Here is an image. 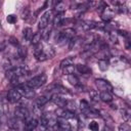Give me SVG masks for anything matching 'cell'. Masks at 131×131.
<instances>
[{
	"mask_svg": "<svg viewBox=\"0 0 131 131\" xmlns=\"http://www.w3.org/2000/svg\"><path fill=\"white\" fill-rule=\"evenodd\" d=\"M75 30L74 29H66L61 32H59L58 34H56L55 36V42L58 44V45H63L68 42L71 41V39H73L75 37Z\"/></svg>",
	"mask_w": 131,
	"mask_h": 131,
	"instance_id": "cell-1",
	"label": "cell"
},
{
	"mask_svg": "<svg viewBox=\"0 0 131 131\" xmlns=\"http://www.w3.org/2000/svg\"><path fill=\"white\" fill-rule=\"evenodd\" d=\"M47 78H46V75L45 74H41V75H38L36 77H33L31 78L30 80H28L27 82V86L30 87L31 89H36V88H39L41 87L42 85L45 84Z\"/></svg>",
	"mask_w": 131,
	"mask_h": 131,
	"instance_id": "cell-2",
	"label": "cell"
},
{
	"mask_svg": "<svg viewBox=\"0 0 131 131\" xmlns=\"http://www.w3.org/2000/svg\"><path fill=\"white\" fill-rule=\"evenodd\" d=\"M14 115H15V119H17V120H19V121H25V122H26L27 120H29V115H30V113H29V111H28L27 107L20 105V106H17V107L15 108Z\"/></svg>",
	"mask_w": 131,
	"mask_h": 131,
	"instance_id": "cell-3",
	"label": "cell"
},
{
	"mask_svg": "<svg viewBox=\"0 0 131 131\" xmlns=\"http://www.w3.org/2000/svg\"><path fill=\"white\" fill-rule=\"evenodd\" d=\"M54 54H55V51H54L53 47L52 46H48L46 48H43V51L41 52V54L38 55L36 58L39 61H44V60H46L48 58H52L54 56Z\"/></svg>",
	"mask_w": 131,
	"mask_h": 131,
	"instance_id": "cell-4",
	"label": "cell"
},
{
	"mask_svg": "<svg viewBox=\"0 0 131 131\" xmlns=\"http://www.w3.org/2000/svg\"><path fill=\"white\" fill-rule=\"evenodd\" d=\"M51 14H52V11L51 10H47V11H45L41 15V17L39 19V24H38L39 30H44L46 27H48V24H49V19H50Z\"/></svg>",
	"mask_w": 131,
	"mask_h": 131,
	"instance_id": "cell-5",
	"label": "cell"
},
{
	"mask_svg": "<svg viewBox=\"0 0 131 131\" xmlns=\"http://www.w3.org/2000/svg\"><path fill=\"white\" fill-rule=\"evenodd\" d=\"M19 94L21 96H25L26 98H32L34 95H35V92H34V89H31L30 87H28L27 85H19L15 88Z\"/></svg>",
	"mask_w": 131,
	"mask_h": 131,
	"instance_id": "cell-6",
	"label": "cell"
},
{
	"mask_svg": "<svg viewBox=\"0 0 131 131\" xmlns=\"http://www.w3.org/2000/svg\"><path fill=\"white\" fill-rule=\"evenodd\" d=\"M95 85L98 88L99 91H108L112 92L113 90V86L110 84V82H107L106 80L103 79H96L95 80Z\"/></svg>",
	"mask_w": 131,
	"mask_h": 131,
	"instance_id": "cell-7",
	"label": "cell"
},
{
	"mask_svg": "<svg viewBox=\"0 0 131 131\" xmlns=\"http://www.w3.org/2000/svg\"><path fill=\"white\" fill-rule=\"evenodd\" d=\"M55 114L58 118L60 119H64V120H69V119H73L75 118V113L74 112H71V111H68L63 107H59L55 111Z\"/></svg>",
	"mask_w": 131,
	"mask_h": 131,
	"instance_id": "cell-8",
	"label": "cell"
},
{
	"mask_svg": "<svg viewBox=\"0 0 131 131\" xmlns=\"http://www.w3.org/2000/svg\"><path fill=\"white\" fill-rule=\"evenodd\" d=\"M20 98H21V95L19 94V92L16 89H11L7 93V100L11 103H15V102L19 101Z\"/></svg>",
	"mask_w": 131,
	"mask_h": 131,
	"instance_id": "cell-9",
	"label": "cell"
},
{
	"mask_svg": "<svg viewBox=\"0 0 131 131\" xmlns=\"http://www.w3.org/2000/svg\"><path fill=\"white\" fill-rule=\"evenodd\" d=\"M38 124H39V122H38L37 119H35V118L29 119V120H27L25 122L23 131H35V129H36Z\"/></svg>",
	"mask_w": 131,
	"mask_h": 131,
	"instance_id": "cell-10",
	"label": "cell"
},
{
	"mask_svg": "<svg viewBox=\"0 0 131 131\" xmlns=\"http://www.w3.org/2000/svg\"><path fill=\"white\" fill-rule=\"evenodd\" d=\"M114 14H115L114 10L108 6H105V7H103L102 12H101V18L104 21H110L111 19H113Z\"/></svg>",
	"mask_w": 131,
	"mask_h": 131,
	"instance_id": "cell-11",
	"label": "cell"
},
{
	"mask_svg": "<svg viewBox=\"0 0 131 131\" xmlns=\"http://www.w3.org/2000/svg\"><path fill=\"white\" fill-rule=\"evenodd\" d=\"M51 99H52V101H53L57 106H59V107H64L66 104H67V101H68L66 98L61 97L59 94H54V95H52Z\"/></svg>",
	"mask_w": 131,
	"mask_h": 131,
	"instance_id": "cell-12",
	"label": "cell"
},
{
	"mask_svg": "<svg viewBox=\"0 0 131 131\" xmlns=\"http://www.w3.org/2000/svg\"><path fill=\"white\" fill-rule=\"evenodd\" d=\"M57 128L60 131H71L72 130V127H71L70 123H68L67 120L60 119V118L57 120Z\"/></svg>",
	"mask_w": 131,
	"mask_h": 131,
	"instance_id": "cell-13",
	"label": "cell"
},
{
	"mask_svg": "<svg viewBox=\"0 0 131 131\" xmlns=\"http://www.w3.org/2000/svg\"><path fill=\"white\" fill-rule=\"evenodd\" d=\"M99 99L104 101V102H111L113 100V95L112 92L108 91H100L99 92Z\"/></svg>",
	"mask_w": 131,
	"mask_h": 131,
	"instance_id": "cell-14",
	"label": "cell"
},
{
	"mask_svg": "<svg viewBox=\"0 0 131 131\" xmlns=\"http://www.w3.org/2000/svg\"><path fill=\"white\" fill-rule=\"evenodd\" d=\"M63 21H64L63 13H58L54 16V18L52 20V24H53V27H60V26L63 25Z\"/></svg>",
	"mask_w": 131,
	"mask_h": 131,
	"instance_id": "cell-15",
	"label": "cell"
},
{
	"mask_svg": "<svg viewBox=\"0 0 131 131\" xmlns=\"http://www.w3.org/2000/svg\"><path fill=\"white\" fill-rule=\"evenodd\" d=\"M76 69L82 75H89V74H91V69L88 66H85V64H77L76 66Z\"/></svg>",
	"mask_w": 131,
	"mask_h": 131,
	"instance_id": "cell-16",
	"label": "cell"
},
{
	"mask_svg": "<svg viewBox=\"0 0 131 131\" xmlns=\"http://www.w3.org/2000/svg\"><path fill=\"white\" fill-rule=\"evenodd\" d=\"M23 36H24V39L26 41H31L32 37H33V31L31 28H25L24 31H23Z\"/></svg>",
	"mask_w": 131,
	"mask_h": 131,
	"instance_id": "cell-17",
	"label": "cell"
},
{
	"mask_svg": "<svg viewBox=\"0 0 131 131\" xmlns=\"http://www.w3.org/2000/svg\"><path fill=\"white\" fill-rule=\"evenodd\" d=\"M74 63V58L72 56H69V57H66L63 58L61 61H60V68L63 69L66 67H69V66H73Z\"/></svg>",
	"mask_w": 131,
	"mask_h": 131,
	"instance_id": "cell-18",
	"label": "cell"
},
{
	"mask_svg": "<svg viewBox=\"0 0 131 131\" xmlns=\"http://www.w3.org/2000/svg\"><path fill=\"white\" fill-rule=\"evenodd\" d=\"M49 99H50V98H48V97H46V96H39V97L36 99V105H37L38 107H42V106H44V105L48 102Z\"/></svg>",
	"mask_w": 131,
	"mask_h": 131,
	"instance_id": "cell-19",
	"label": "cell"
},
{
	"mask_svg": "<svg viewBox=\"0 0 131 131\" xmlns=\"http://www.w3.org/2000/svg\"><path fill=\"white\" fill-rule=\"evenodd\" d=\"M41 33H35V34H33V37H32V39H31V44L32 45H37V44H39L40 43V41H41Z\"/></svg>",
	"mask_w": 131,
	"mask_h": 131,
	"instance_id": "cell-20",
	"label": "cell"
},
{
	"mask_svg": "<svg viewBox=\"0 0 131 131\" xmlns=\"http://www.w3.org/2000/svg\"><path fill=\"white\" fill-rule=\"evenodd\" d=\"M108 66H110V63L106 59H99L98 60V68L100 69V71H102V72L106 71L108 69Z\"/></svg>",
	"mask_w": 131,
	"mask_h": 131,
	"instance_id": "cell-21",
	"label": "cell"
},
{
	"mask_svg": "<svg viewBox=\"0 0 131 131\" xmlns=\"http://www.w3.org/2000/svg\"><path fill=\"white\" fill-rule=\"evenodd\" d=\"M54 10L57 12V14H58V13H63V11L66 10V5H64V3L61 2V1L57 2L56 5L54 6Z\"/></svg>",
	"mask_w": 131,
	"mask_h": 131,
	"instance_id": "cell-22",
	"label": "cell"
},
{
	"mask_svg": "<svg viewBox=\"0 0 131 131\" xmlns=\"http://www.w3.org/2000/svg\"><path fill=\"white\" fill-rule=\"evenodd\" d=\"M17 55L20 58H26L27 57V49H26L25 46H21V45L17 46Z\"/></svg>",
	"mask_w": 131,
	"mask_h": 131,
	"instance_id": "cell-23",
	"label": "cell"
},
{
	"mask_svg": "<svg viewBox=\"0 0 131 131\" xmlns=\"http://www.w3.org/2000/svg\"><path fill=\"white\" fill-rule=\"evenodd\" d=\"M50 34H51V28L46 27V28L43 30V32L41 33V37H42V39H43L44 41H47V40L49 39V37H50Z\"/></svg>",
	"mask_w": 131,
	"mask_h": 131,
	"instance_id": "cell-24",
	"label": "cell"
},
{
	"mask_svg": "<svg viewBox=\"0 0 131 131\" xmlns=\"http://www.w3.org/2000/svg\"><path fill=\"white\" fill-rule=\"evenodd\" d=\"M68 81L70 82V84H72V85H74V86H77V85L79 84V79H78V77L75 76L74 74L68 76Z\"/></svg>",
	"mask_w": 131,
	"mask_h": 131,
	"instance_id": "cell-25",
	"label": "cell"
},
{
	"mask_svg": "<svg viewBox=\"0 0 131 131\" xmlns=\"http://www.w3.org/2000/svg\"><path fill=\"white\" fill-rule=\"evenodd\" d=\"M88 127H89V129H90L91 131H99V125H98V123L95 122V121H91V122L89 123Z\"/></svg>",
	"mask_w": 131,
	"mask_h": 131,
	"instance_id": "cell-26",
	"label": "cell"
},
{
	"mask_svg": "<svg viewBox=\"0 0 131 131\" xmlns=\"http://www.w3.org/2000/svg\"><path fill=\"white\" fill-rule=\"evenodd\" d=\"M62 71H63V74L64 75H72V74H74V71H75V67L74 66H69V67H66V68H63L62 69Z\"/></svg>",
	"mask_w": 131,
	"mask_h": 131,
	"instance_id": "cell-27",
	"label": "cell"
},
{
	"mask_svg": "<svg viewBox=\"0 0 131 131\" xmlns=\"http://www.w3.org/2000/svg\"><path fill=\"white\" fill-rule=\"evenodd\" d=\"M119 131H131L130 125L128 123H123L119 126Z\"/></svg>",
	"mask_w": 131,
	"mask_h": 131,
	"instance_id": "cell-28",
	"label": "cell"
},
{
	"mask_svg": "<svg viewBox=\"0 0 131 131\" xmlns=\"http://www.w3.org/2000/svg\"><path fill=\"white\" fill-rule=\"evenodd\" d=\"M6 20H7L9 24H15L16 20H17V17H16V15H14V14H9V15H7V17H6Z\"/></svg>",
	"mask_w": 131,
	"mask_h": 131,
	"instance_id": "cell-29",
	"label": "cell"
},
{
	"mask_svg": "<svg viewBox=\"0 0 131 131\" xmlns=\"http://www.w3.org/2000/svg\"><path fill=\"white\" fill-rule=\"evenodd\" d=\"M47 130H48V127L44 124H41V123H39L35 129V131H47Z\"/></svg>",
	"mask_w": 131,
	"mask_h": 131,
	"instance_id": "cell-30",
	"label": "cell"
},
{
	"mask_svg": "<svg viewBox=\"0 0 131 131\" xmlns=\"http://www.w3.org/2000/svg\"><path fill=\"white\" fill-rule=\"evenodd\" d=\"M122 117L124 118V120H129V118H130V111L129 110H127V108H124L123 111H122Z\"/></svg>",
	"mask_w": 131,
	"mask_h": 131,
	"instance_id": "cell-31",
	"label": "cell"
},
{
	"mask_svg": "<svg viewBox=\"0 0 131 131\" xmlns=\"http://www.w3.org/2000/svg\"><path fill=\"white\" fill-rule=\"evenodd\" d=\"M90 97L93 99V100H95V101H97L98 99H99V94H98V92H96V91H91L90 92Z\"/></svg>",
	"mask_w": 131,
	"mask_h": 131,
	"instance_id": "cell-32",
	"label": "cell"
},
{
	"mask_svg": "<svg viewBox=\"0 0 131 131\" xmlns=\"http://www.w3.org/2000/svg\"><path fill=\"white\" fill-rule=\"evenodd\" d=\"M110 38H111V40H112L113 42L117 43V41H118V37H117V34H116L115 32H111V33H110Z\"/></svg>",
	"mask_w": 131,
	"mask_h": 131,
	"instance_id": "cell-33",
	"label": "cell"
},
{
	"mask_svg": "<svg viewBox=\"0 0 131 131\" xmlns=\"http://www.w3.org/2000/svg\"><path fill=\"white\" fill-rule=\"evenodd\" d=\"M9 43H11V44H13V45H15V46H18V41H17V39L14 38V37H10V38H9Z\"/></svg>",
	"mask_w": 131,
	"mask_h": 131,
	"instance_id": "cell-34",
	"label": "cell"
},
{
	"mask_svg": "<svg viewBox=\"0 0 131 131\" xmlns=\"http://www.w3.org/2000/svg\"><path fill=\"white\" fill-rule=\"evenodd\" d=\"M102 131H111V130H110V129H108V128H104V129H103V130H102Z\"/></svg>",
	"mask_w": 131,
	"mask_h": 131,
	"instance_id": "cell-35",
	"label": "cell"
}]
</instances>
